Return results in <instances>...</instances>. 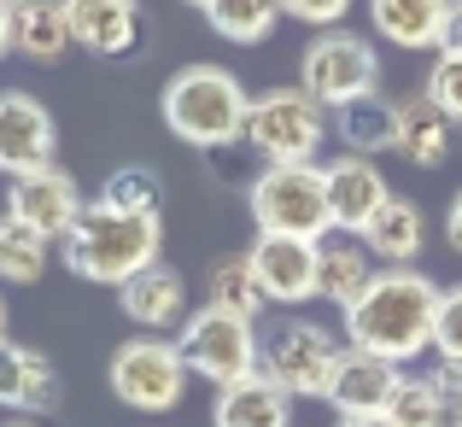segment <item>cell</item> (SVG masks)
Returning <instances> with one entry per match:
<instances>
[{
    "mask_svg": "<svg viewBox=\"0 0 462 427\" xmlns=\"http://www.w3.org/2000/svg\"><path fill=\"white\" fill-rule=\"evenodd\" d=\"M439 282L421 270H381L374 287L346 311V339L386 363H416L433 346L439 322Z\"/></svg>",
    "mask_w": 462,
    "mask_h": 427,
    "instance_id": "obj_1",
    "label": "cell"
},
{
    "mask_svg": "<svg viewBox=\"0 0 462 427\" xmlns=\"http://www.w3.org/2000/svg\"><path fill=\"white\" fill-rule=\"evenodd\" d=\"M158 252H164V217H129V211H112L100 200L59 240L65 270H77L82 282H100V287H124L129 275L158 264Z\"/></svg>",
    "mask_w": 462,
    "mask_h": 427,
    "instance_id": "obj_2",
    "label": "cell"
},
{
    "mask_svg": "<svg viewBox=\"0 0 462 427\" xmlns=\"http://www.w3.org/2000/svg\"><path fill=\"white\" fill-rule=\"evenodd\" d=\"M252 94L228 65H181L164 82V124L176 141L199 146V153H223V146L246 141Z\"/></svg>",
    "mask_w": 462,
    "mask_h": 427,
    "instance_id": "obj_3",
    "label": "cell"
},
{
    "mask_svg": "<svg viewBox=\"0 0 462 427\" xmlns=\"http://www.w3.org/2000/svg\"><path fill=\"white\" fill-rule=\"evenodd\" d=\"M246 205L258 235H299V240L334 235L322 164H263L246 188Z\"/></svg>",
    "mask_w": 462,
    "mask_h": 427,
    "instance_id": "obj_4",
    "label": "cell"
},
{
    "mask_svg": "<svg viewBox=\"0 0 462 427\" xmlns=\"http://www.w3.org/2000/svg\"><path fill=\"white\" fill-rule=\"evenodd\" d=\"M328 135V106L305 88H270L252 100L246 146L263 164H316Z\"/></svg>",
    "mask_w": 462,
    "mask_h": 427,
    "instance_id": "obj_5",
    "label": "cell"
},
{
    "mask_svg": "<svg viewBox=\"0 0 462 427\" xmlns=\"http://www.w3.org/2000/svg\"><path fill=\"white\" fill-rule=\"evenodd\" d=\"M106 381H112V393H117V404H124V410L164 416V410H176L181 393H188V363H181L176 339L135 334V339H124V346L112 351Z\"/></svg>",
    "mask_w": 462,
    "mask_h": 427,
    "instance_id": "obj_6",
    "label": "cell"
},
{
    "mask_svg": "<svg viewBox=\"0 0 462 427\" xmlns=\"http://www.w3.org/2000/svg\"><path fill=\"white\" fill-rule=\"evenodd\" d=\"M176 351L188 363V375H205L211 386H228L240 375H258L263 357V339L246 316H228V311H193L188 322L176 328Z\"/></svg>",
    "mask_w": 462,
    "mask_h": 427,
    "instance_id": "obj_7",
    "label": "cell"
},
{
    "mask_svg": "<svg viewBox=\"0 0 462 427\" xmlns=\"http://www.w3.org/2000/svg\"><path fill=\"white\" fill-rule=\"evenodd\" d=\"M299 88L316 94V100L334 112V106L381 88V53L369 47V35H351V30L334 23L328 35H316L305 47V59H299Z\"/></svg>",
    "mask_w": 462,
    "mask_h": 427,
    "instance_id": "obj_8",
    "label": "cell"
},
{
    "mask_svg": "<svg viewBox=\"0 0 462 427\" xmlns=\"http://www.w3.org/2000/svg\"><path fill=\"white\" fill-rule=\"evenodd\" d=\"M339 351H346V346H339L322 322H282L270 339H263L258 369L270 375L287 398H322Z\"/></svg>",
    "mask_w": 462,
    "mask_h": 427,
    "instance_id": "obj_9",
    "label": "cell"
},
{
    "mask_svg": "<svg viewBox=\"0 0 462 427\" xmlns=\"http://www.w3.org/2000/svg\"><path fill=\"white\" fill-rule=\"evenodd\" d=\"M6 211L18 217V223H30L35 235L47 240H65L70 228H77V217L88 211V200H82L77 176L59 164H35V170H18L6 188Z\"/></svg>",
    "mask_w": 462,
    "mask_h": 427,
    "instance_id": "obj_10",
    "label": "cell"
},
{
    "mask_svg": "<svg viewBox=\"0 0 462 427\" xmlns=\"http://www.w3.org/2000/svg\"><path fill=\"white\" fill-rule=\"evenodd\" d=\"M252 275H258L270 304H310L316 299V240L299 235H258L246 246Z\"/></svg>",
    "mask_w": 462,
    "mask_h": 427,
    "instance_id": "obj_11",
    "label": "cell"
},
{
    "mask_svg": "<svg viewBox=\"0 0 462 427\" xmlns=\"http://www.w3.org/2000/svg\"><path fill=\"white\" fill-rule=\"evenodd\" d=\"M322 181H328V217H334L339 235H363V228L381 217V205L393 200L381 164H374V158H357V153L322 164Z\"/></svg>",
    "mask_w": 462,
    "mask_h": 427,
    "instance_id": "obj_12",
    "label": "cell"
},
{
    "mask_svg": "<svg viewBox=\"0 0 462 427\" xmlns=\"http://www.w3.org/2000/svg\"><path fill=\"white\" fill-rule=\"evenodd\" d=\"M398 375H404L398 363L374 357V351H363V346H346L334 357V375H328L322 404L339 410V416H381L386 398H393V386H398Z\"/></svg>",
    "mask_w": 462,
    "mask_h": 427,
    "instance_id": "obj_13",
    "label": "cell"
},
{
    "mask_svg": "<svg viewBox=\"0 0 462 427\" xmlns=\"http://www.w3.org/2000/svg\"><path fill=\"white\" fill-rule=\"evenodd\" d=\"M53 146H59L53 112H47L35 94H23V88L0 94V170H6V176L53 164Z\"/></svg>",
    "mask_w": 462,
    "mask_h": 427,
    "instance_id": "obj_14",
    "label": "cell"
},
{
    "mask_svg": "<svg viewBox=\"0 0 462 427\" xmlns=\"http://www.w3.org/2000/svg\"><path fill=\"white\" fill-rule=\"evenodd\" d=\"M117 304H124V316L141 334H164V328L188 322V282L158 258V264H147L141 275H129V282L117 287Z\"/></svg>",
    "mask_w": 462,
    "mask_h": 427,
    "instance_id": "obj_15",
    "label": "cell"
},
{
    "mask_svg": "<svg viewBox=\"0 0 462 427\" xmlns=\"http://www.w3.org/2000/svg\"><path fill=\"white\" fill-rule=\"evenodd\" d=\"M374 252L357 235H322L316 240V299H328L334 311H351L363 292L374 287Z\"/></svg>",
    "mask_w": 462,
    "mask_h": 427,
    "instance_id": "obj_16",
    "label": "cell"
},
{
    "mask_svg": "<svg viewBox=\"0 0 462 427\" xmlns=\"http://www.w3.org/2000/svg\"><path fill=\"white\" fill-rule=\"evenodd\" d=\"M70 42L100 59H124L141 42V0H65Z\"/></svg>",
    "mask_w": 462,
    "mask_h": 427,
    "instance_id": "obj_17",
    "label": "cell"
},
{
    "mask_svg": "<svg viewBox=\"0 0 462 427\" xmlns=\"http://www.w3.org/2000/svg\"><path fill=\"white\" fill-rule=\"evenodd\" d=\"M451 129L457 124L433 106V94L416 88V94L398 100V141H393V153L404 158V164H416V170H433V164L451 158Z\"/></svg>",
    "mask_w": 462,
    "mask_h": 427,
    "instance_id": "obj_18",
    "label": "cell"
},
{
    "mask_svg": "<svg viewBox=\"0 0 462 427\" xmlns=\"http://www.w3.org/2000/svg\"><path fill=\"white\" fill-rule=\"evenodd\" d=\"M211 422L217 427H287L293 422V398L258 369V375H240V381L217 386Z\"/></svg>",
    "mask_w": 462,
    "mask_h": 427,
    "instance_id": "obj_19",
    "label": "cell"
},
{
    "mask_svg": "<svg viewBox=\"0 0 462 427\" xmlns=\"http://www.w3.org/2000/svg\"><path fill=\"white\" fill-rule=\"evenodd\" d=\"M59 404V375L35 346L0 339V410H53Z\"/></svg>",
    "mask_w": 462,
    "mask_h": 427,
    "instance_id": "obj_20",
    "label": "cell"
},
{
    "mask_svg": "<svg viewBox=\"0 0 462 427\" xmlns=\"http://www.w3.org/2000/svg\"><path fill=\"white\" fill-rule=\"evenodd\" d=\"M363 246L374 252V264H393V270H410V264L421 258V240H428V217H421L416 200H386L381 217H374L369 228H363Z\"/></svg>",
    "mask_w": 462,
    "mask_h": 427,
    "instance_id": "obj_21",
    "label": "cell"
},
{
    "mask_svg": "<svg viewBox=\"0 0 462 427\" xmlns=\"http://www.w3.org/2000/svg\"><path fill=\"white\" fill-rule=\"evenodd\" d=\"M70 18L65 0H18L12 6V53L35 59V65H59L70 53Z\"/></svg>",
    "mask_w": 462,
    "mask_h": 427,
    "instance_id": "obj_22",
    "label": "cell"
},
{
    "mask_svg": "<svg viewBox=\"0 0 462 427\" xmlns=\"http://www.w3.org/2000/svg\"><path fill=\"white\" fill-rule=\"evenodd\" d=\"M328 117H334V135L346 141L357 158L393 153V141H398V100H386L381 88L357 94V100H346V106H334Z\"/></svg>",
    "mask_w": 462,
    "mask_h": 427,
    "instance_id": "obj_23",
    "label": "cell"
},
{
    "mask_svg": "<svg viewBox=\"0 0 462 427\" xmlns=\"http://www.w3.org/2000/svg\"><path fill=\"white\" fill-rule=\"evenodd\" d=\"M445 12H451V0H369L374 30H381L393 47H410V53H421V47H439Z\"/></svg>",
    "mask_w": 462,
    "mask_h": 427,
    "instance_id": "obj_24",
    "label": "cell"
},
{
    "mask_svg": "<svg viewBox=\"0 0 462 427\" xmlns=\"http://www.w3.org/2000/svg\"><path fill=\"white\" fill-rule=\"evenodd\" d=\"M205 304L211 311H228V316H246V322H258L263 316V287L258 275H252V258L246 252H223V258L205 270Z\"/></svg>",
    "mask_w": 462,
    "mask_h": 427,
    "instance_id": "obj_25",
    "label": "cell"
},
{
    "mask_svg": "<svg viewBox=\"0 0 462 427\" xmlns=\"http://www.w3.org/2000/svg\"><path fill=\"white\" fill-rule=\"evenodd\" d=\"M282 0H205V18H211V30L223 35V42L235 47H252L263 42V35L282 23Z\"/></svg>",
    "mask_w": 462,
    "mask_h": 427,
    "instance_id": "obj_26",
    "label": "cell"
},
{
    "mask_svg": "<svg viewBox=\"0 0 462 427\" xmlns=\"http://www.w3.org/2000/svg\"><path fill=\"white\" fill-rule=\"evenodd\" d=\"M47 246L53 240L47 235H35L30 223H18V217H0V282L6 287H30V282H42V270H47Z\"/></svg>",
    "mask_w": 462,
    "mask_h": 427,
    "instance_id": "obj_27",
    "label": "cell"
},
{
    "mask_svg": "<svg viewBox=\"0 0 462 427\" xmlns=\"http://www.w3.org/2000/svg\"><path fill=\"white\" fill-rule=\"evenodd\" d=\"M381 416L393 427H451V404L439 398L433 375H398V386H393Z\"/></svg>",
    "mask_w": 462,
    "mask_h": 427,
    "instance_id": "obj_28",
    "label": "cell"
},
{
    "mask_svg": "<svg viewBox=\"0 0 462 427\" xmlns=\"http://www.w3.org/2000/svg\"><path fill=\"white\" fill-rule=\"evenodd\" d=\"M100 205L129 211V217H164V176H158V170H141V164H124L117 176H106Z\"/></svg>",
    "mask_w": 462,
    "mask_h": 427,
    "instance_id": "obj_29",
    "label": "cell"
},
{
    "mask_svg": "<svg viewBox=\"0 0 462 427\" xmlns=\"http://www.w3.org/2000/svg\"><path fill=\"white\" fill-rule=\"evenodd\" d=\"M428 94L451 124H462V53H439L428 70Z\"/></svg>",
    "mask_w": 462,
    "mask_h": 427,
    "instance_id": "obj_30",
    "label": "cell"
},
{
    "mask_svg": "<svg viewBox=\"0 0 462 427\" xmlns=\"http://www.w3.org/2000/svg\"><path fill=\"white\" fill-rule=\"evenodd\" d=\"M433 351L462 357V282L439 292V322H433Z\"/></svg>",
    "mask_w": 462,
    "mask_h": 427,
    "instance_id": "obj_31",
    "label": "cell"
},
{
    "mask_svg": "<svg viewBox=\"0 0 462 427\" xmlns=\"http://www.w3.org/2000/svg\"><path fill=\"white\" fill-rule=\"evenodd\" d=\"M282 6H287V18H299V23H316V30H334V23L351 12V0H282Z\"/></svg>",
    "mask_w": 462,
    "mask_h": 427,
    "instance_id": "obj_32",
    "label": "cell"
},
{
    "mask_svg": "<svg viewBox=\"0 0 462 427\" xmlns=\"http://www.w3.org/2000/svg\"><path fill=\"white\" fill-rule=\"evenodd\" d=\"M433 386H439V398L451 404V416L462 410V357H439V369H433Z\"/></svg>",
    "mask_w": 462,
    "mask_h": 427,
    "instance_id": "obj_33",
    "label": "cell"
},
{
    "mask_svg": "<svg viewBox=\"0 0 462 427\" xmlns=\"http://www.w3.org/2000/svg\"><path fill=\"white\" fill-rule=\"evenodd\" d=\"M439 53H462V0H451V12H445V35H439Z\"/></svg>",
    "mask_w": 462,
    "mask_h": 427,
    "instance_id": "obj_34",
    "label": "cell"
},
{
    "mask_svg": "<svg viewBox=\"0 0 462 427\" xmlns=\"http://www.w3.org/2000/svg\"><path fill=\"white\" fill-rule=\"evenodd\" d=\"M445 240H451V252H462V188H457L451 211H445Z\"/></svg>",
    "mask_w": 462,
    "mask_h": 427,
    "instance_id": "obj_35",
    "label": "cell"
},
{
    "mask_svg": "<svg viewBox=\"0 0 462 427\" xmlns=\"http://www.w3.org/2000/svg\"><path fill=\"white\" fill-rule=\"evenodd\" d=\"M6 47H12V6L0 0V59H6Z\"/></svg>",
    "mask_w": 462,
    "mask_h": 427,
    "instance_id": "obj_36",
    "label": "cell"
},
{
    "mask_svg": "<svg viewBox=\"0 0 462 427\" xmlns=\"http://www.w3.org/2000/svg\"><path fill=\"white\" fill-rule=\"evenodd\" d=\"M339 427H393L386 416H339Z\"/></svg>",
    "mask_w": 462,
    "mask_h": 427,
    "instance_id": "obj_37",
    "label": "cell"
},
{
    "mask_svg": "<svg viewBox=\"0 0 462 427\" xmlns=\"http://www.w3.org/2000/svg\"><path fill=\"white\" fill-rule=\"evenodd\" d=\"M6 328H12V311H6V292H0V339H12Z\"/></svg>",
    "mask_w": 462,
    "mask_h": 427,
    "instance_id": "obj_38",
    "label": "cell"
},
{
    "mask_svg": "<svg viewBox=\"0 0 462 427\" xmlns=\"http://www.w3.org/2000/svg\"><path fill=\"white\" fill-rule=\"evenodd\" d=\"M6 427H42V422H30V416H18V422H6Z\"/></svg>",
    "mask_w": 462,
    "mask_h": 427,
    "instance_id": "obj_39",
    "label": "cell"
},
{
    "mask_svg": "<svg viewBox=\"0 0 462 427\" xmlns=\"http://www.w3.org/2000/svg\"><path fill=\"white\" fill-rule=\"evenodd\" d=\"M451 427H462V410H457V416H451Z\"/></svg>",
    "mask_w": 462,
    "mask_h": 427,
    "instance_id": "obj_40",
    "label": "cell"
},
{
    "mask_svg": "<svg viewBox=\"0 0 462 427\" xmlns=\"http://www.w3.org/2000/svg\"><path fill=\"white\" fill-rule=\"evenodd\" d=\"M188 6H205V0H188Z\"/></svg>",
    "mask_w": 462,
    "mask_h": 427,
    "instance_id": "obj_41",
    "label": "cell"
},
{
    "mask_svg": "<svg viewBox=\"0 0 462 427\" xmlns=\"http://www.w3.org/2000/svg\"><path fill=\"white\" fill-rule=\"evenodd\" d=\"M6 6H18V0H6Z\"/></svg>",
    "mask_w": 462,
    "mask_h": 427,
    "instance_id": "obj_42",
    "label": "cell"
}]
</instances>
